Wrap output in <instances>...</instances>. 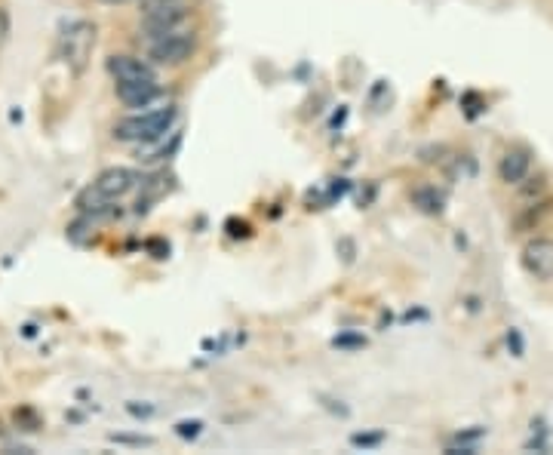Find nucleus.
I'll list each match as a JSON object with an SVG mask.
<instances>
[{
    "mask_svg": "<svg viewBox=\"0 0 553 455\" xmlns=\"http://www.w3.org/2000/svg\"><path fill=\"white\" fill-rule=\"evenodd\" d=\"M179 123V108L163 105L154 111H139L114 123V139L126 145H160Z\"/></svg>",
    "mask_w": 553,
    "mask_h": 455,
    "instance_id": "nucleus-1",
    "label": "nucleus"
},
{
    "mask_svg": "<svg viewBox=\"0 0 553 455\" xmlns=\"http://www.w3.org/2000/svg\"><path fill=\"white\" fill-rule=\"evenodd\" d=\"M139 185V176L133 170H123V167H114V170H105L87 191L77 197V206L83 213L90 210H105V206L123 200L133 188Z\"/></svg>",
    "mask_w": 553,
    "mask_h": 455,
    "instance_id": "nucleus-2",
    "label": "nucleus"
},
{
    "mask_svg": "<svg viewBox=\"0 0 553 455\" xmlns=\"http://www.w3.org/2000/svg\"><path fill=\"white\" fill-rule=\"evenodd\" d=\"M194 53H197V34L191 28L148 40V62L157 68H179V65L191 62Z\"/></svg>",
    "mask_w": 553,
    "mask_h": 455,
    "instance_id": "nucleus-3",
    "label": "nucleus"
},
{
    "mask_svg": "<svg viewBox=\"0 0 553 455\" xmlns=\"http://www.w3.org/2000/svg\"><path fill=\"white\" fill-rule=\"evenodd\" d=\"M93 47H96V28L90 22H68L62 37H59V56L62 62L80 74L83 68H87V59L93 56Z\"/></svg>",
    "mask_w": 553,
    "mask_h": 455,
    "instance_id": "nucleus-4",
    "label": "nucleus"
},
{
    "mask_svg": "<svg viewBox=\"0 0 553 455\" xmlns=\"http://www.w3.org/2000/svg\"><path fill=\"white\" fill-rule=\"evenodd\" d=\"M191 25V7L188 4H173V7H163V10H151V13H142V37L145 40H154V37H163V34H173V31H182Z\"/></svg>",
    "mask_w": 553,
    "mask_h": 455,
    "instance_id": "nucleus-5",
    "label": "nucleus"
},
{
    "mask_svg": "<svg viewBox=\"0 0 553 455\" xmlns=\"http://www.w3.org/2000/svg\"><path fill=\"white\" fill-rule=\"evenodd\" d=\"M114 90H117L120 105L130 108V111H145V108H151L163 96V87L157 84V77L130 80V84H114Z\"/></svg>",
    "mask_w": 553,
    "mask_h": 455,
    "instance_id": "nucleus-6",
    "label": "nucleus"
},
{
    "mask_svg": "<svg viewBox=\"0 0 553 455\" xmlns=\"http://www.w3.org/2000/svg\"><path fill=\"white\" fill-rule=\"evenodd\" d=\"M523 268L535 280H553V240L550 237H532L523 246Z\"/></svg>",
    "mask_w": 553,
    "mask_h": 455,
    "instance_id": "nucleus-7",
    "label": "nucleus"
},
{
    "mask_svg": "<svg viewBox=\"0 0 553 455\" xmlns=\"http://www.w3.org/2000/svg\"><path fill=\"white\" fill-rule=\"evenodd\" d=\"M105 68H108V74H111L114 84H130V80H148V77H157V71H154L157 65H151L148 59H139V56H126V53H120V56H108Z\"/></svg>",
    "mask_w": 553,
    "mask_h": 455,
    "instance_id": "nucleus-8",
    "label": "nucleus"
},
{
    "mask_svg": "<svg viewBox=\"0 0 553 455\" xmlns=\"http://www.w3.org/2000/svg\"><path fill=\"white\" fill-rule=\"evenodd\" d=\"M529 170H532V154L526 148H510L498 163V176L507 185H520L529 176Z\"/></svg>",
    "mask_w": 553,
    "mask_h": 455,
    "instance_id": "nucleus-9",
    "label": "nucleus"
},
{
    "mask_svg": "<svg viewBox=\"0 0 553 455\" xmlns=\"http://www.w3.org/2000/svg\"><path fill=\"white\" fill-rule=\"evenodd\" d=\"M415 203H421L424 213H440V194L437 191H415Z\"/></svg>",
    "mask_w": 553,
    "mask_h": 455,
    "instance_id": "nucleus-10",
    "label": "nucleus"
},
{
    "mask_svg": "<svg viewBox=\"0 0 553 455\" xmlns=\"http://www.w3.org/2000/svg\"><path fill=\"white\" fill-rule=\"evenodd\" d=\"M173 4H185V0H142V13L163 10V7H173Z\"/></svg>",
    "mask_w": 553,
    "mask_h": 455,
    "instance_id": "nucleus-11",
    "label": "nucleus"
},
{
    "mask_svg": "<svg viewBox=\"0 0 553 455\" xmlns=\"http://www.w3.org/2000/svg\"><path fill=\"white\" fill-rule=\"evenodd\" d=\"M200 431H203L200 422H182V425H179V434H182V437H191V440L200 437Z\"/></svg>",
    "mask_w": 553,
    "mask_h": 455,
    "instance_id": "nucleus-12",
    "label": "nucleus"
},
{
    "mask_svg": "<svg viewBox=\"0 0 553 455\" xmlns=\"http://www.w3.org/2000/svg\"><path fill=\"white\" fill-rule=\"evenodd\" d=\"M354 443H357V446H378V443H381V434H372V437L357 434V437H354Z\"/></svg>",
    "mask_w": 553,
    "mask_h": 455,
    "instance_id": "nucleus-13",
    "label": "nucleus"
},
{
    "mask_svg": "<svg viewBox=\"0 0 553 455\" xmlns=\"http://www.w3.org/2000/svg\"><path fill=\"white\" fill-rule=\"evenodd\" d=\"M507 342H514V351H517V357L523 354V339H520V333H517V329H510V336H507Z\"/></svg>",
    "mask_w": 553,
    "mask_h": 455,
    "instance_id": "nucleus-14",
    "label": "nucleus"
},
{
    "mask_svg": "<svg viewBox=\"0 0 553 455\" xmlns=\"http://www.w3.org/2000/svg\"><path fill=\"white\" fill-rule=\"evenodd\" d=\"M102 4H130V0H102Z\"/></svg>",
    "mask_w": 553,
    "mask_h": 455,
    "instance_id": "nucleus-15",
    "label": "nucleus"
}]
</instances>
